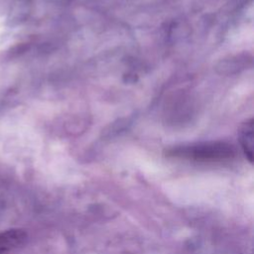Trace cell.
<instances>
[{
    "label": "cell",
    "mask_w": 254,
    "mask_h": 254,
    "mask_svg": "<svg viewBox=\"0 0 254 254\" xmlns=\"http://www.w3.org/2000/svg\"><path fill=\"white\" fill-rule=\"evenodd\" d=\"M239 140L241 147L247 159L252 163L254 154V133H253V120L244 122L239 131Z\"/></svg>",
    "instance_id": "cell-3"
},
{
    "label": "cell",
    "mask_w": 254,
    "mask_h": 254,
    "mask_svg": "<svg viewBox=\"0 0 254 254\" xmlns=\"http://www.w3.org/2000/svg\"><path fill=\"white\" fill-rule=\"evenodd\" d=\"M28 235L24 229L12 228L0 232V254H11L21 248Z\"/></svg>",
    "instance_id": "cell-2"
},
{
    "label": "cell",
    "mask_w": 254,
    "mask_h": 254,
    "mask_svg": "<svg viewBox=\"0 0 254 254\" xmlns=\"http://www.w3.org/2000/svg\"><path fill=\"white\" fill-rule=\"evenodd\" d=\"M235 151L232 146L225 143H204L193 146H185L174 149L172 155L189 160L216 162L230 159Z\"/></svg>",
    "instance_id": "cell-1"
}]
</instances>
